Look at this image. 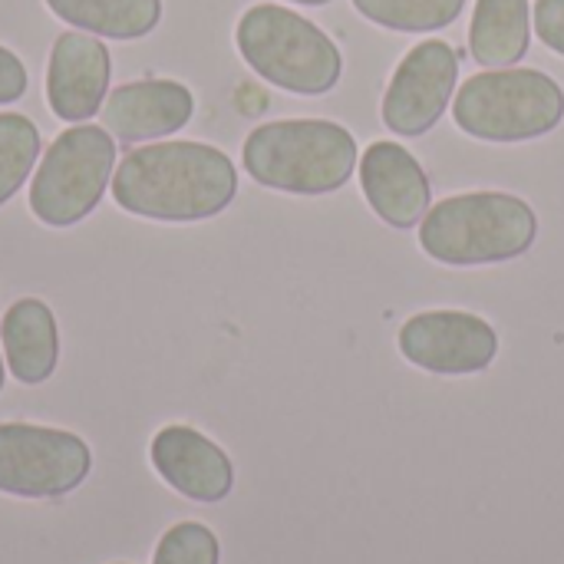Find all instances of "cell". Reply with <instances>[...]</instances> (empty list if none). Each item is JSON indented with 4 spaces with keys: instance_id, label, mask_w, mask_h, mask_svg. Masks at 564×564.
<instances>
[{
    "instance_id": "obj_1",
    "label": "cell",
    "mask_w": 564,
    "mask_h": 564,
    "mask_svg": "<svg viewBox=\"0 0 564 564\" xmlns=\"http://www.w3.org/2000/svg\"><path fill=\"white\" fill-rule=\"evenodd\" d=\"M235 162L205 142H155L126 152L112 172L122 212L152 221H202L235 202Z\"/></svg>"
},
{
    "instance_id": "obj_2",
    "label": "cell",
    "mask_w": 564,
    "mask_h": 564,
    "mask_svg": "<svg viewBox=\"0 0 564 564\" xmlns=\"http://www.w3.org/2000/svg\"><path fill=\"white\" fill-rule=\"evenodd\" d=\"M245 169L254 182L291 195H327L347 185L357 139L327 119L264 122L245 139Z\"/></svg>"
},
{
    "instance_id": "obj_3",
    "label": "cell",
    "mask_w": 564,
    "mask_h": 564,
    "mask_svg": "<svg viewBox=\"0 0 564 564\" xmlns=\"http://www.w3.org/2000/svg\"><path fill=\"white\" fill-rule=\"evenodd\" d=\"M539 218L509 192H469L443 198L420 225V245L443 264H499L535 245Z\"/></svg>"
},
{
    "instance_id": "obj_4",
    "label": "cell",
    "mask_w": 564,
    "mask_h": 564,
    "mask_svg": "<svg viewBox=\"0 0 564 564\" xmlns=\"http://www.w3.org/2000/svg\"><path fill=\"white\" fill-rule=\"evenodd\" d=\"M235 40L261 79L297 96L330 93L344 69L337 43L317 23L278 3L251 7L238 20Z\"/></svg>"
},
{
    "instance_id": "obj_5",
    "label": "cell",
    "mask_w": 564,
    "mask_h": 564,
    "mask_svg": "<svg viewBox=\"0 0 564 564\" xmlns=\"http://www.w3.org/2000/svg\"><path fill=\"white\" fill-rule=\"evenodd\" d=\"M453 119L486 142L539 139L564 119V89L539 69H486L459 86Z\"/></svg>"
},
{
    "instance_id": "obj_6",
    "label": "cell",
    "mask_w": 564,
    "mask_h": 564,
    "mask_svg": "<svg viewBox=\"0 0 564 564\" xmlns=\"http://www.w3.org/2000/svg\"><path fill=\"white\" fill-rule=\"evenodd\" d=\"M112 172L116 139L102 126H73L46 149L30 185V212L50 228H69L102 202Z\"/></svg>"
},
{
    "instance_id": "obj_7",
    "label": "cell",
    "mask_w": 564,
    "mask_h": 564,
    "mask_svg": "<svg viewBox=\"0 0 564 564\" xmlns=\"http://www.w3.org/2000/svg\"><path fill=\"white\" fill-rule=\"evenodd\" d=\"M89 446L66 430L0 423V492L17 499H59L86 482Z\"/></svg>"
},
{
    "instance_id": "obj_8",
    "label": "cell",
    "mask_w": 564,
    "mask_h": 564,
    "mask_svg": "<svg viewBox=\"0 0 564 564\" xmlns=\"http://www.w3.org/2000/svg\"><path fill=\"white\" fill-rule=\"evenodd\" d=\"M456 79H459V56L446 40L416 43L387 86L383 96L387 129L406 139L430 132L443 119Z\"/></svg>"
},
{
    "instance_id": "obj_9",
    "label": "cell",
    "mask_w": 564,
    "mask_h": 564,
    "mask_svg": "<svg viewBox=\"0 0 564 564\" xmlns=\"http://www.w3.org/2000/svg\"><path fill=\"white\" fill-rule=\"evenodd\" d=\"M400 354L440 377L482 373L496 354L499 337L492 324L466 311H426L400 327Z\"/></svg>"
},
{
    "instance_id": "obj_10",
    "label": "cell",
    "mask_w": 564,
    "mask_h": 564,
    "mask_svg": "<svg viewBox=\"0 0 564 564\" xmlns=\"http://www.w3.org/2000/svg\"><path fill=\"white\" fill-rule=\"evenodd\" d=\"M149 459L165 486L192 502H221L235 489L228 453L192 426H165L149 446Z\"/></svg>"
},
{
    "instance_id": "obj_11",
    "label": "cell",
    "mask_w": 564,
    "mask_h": 564,
    "mask_svg": "<svg viewBox=\"0 0 564 564\" xmlns=\"http://www.w3.org/2000/svg\"><path fill=\"white\" fill-rule=\"evenodd\" d=\"M109 89V50L99 36L63 33L53 43L46 69L50 109L66 122H86L102 109Z\"/></svg>"
},
{
    "instance_id": "obj_12",
    "label": "cell",
    "mask_w": 564,
    "mask_h": 564,
    "mask_svg": "<svg viewBox=\"0 0 564 564\" xmlns=\"http://www.w3.org/2000/svg\"><path fill=\"white\" fill-rule=\"evenodd\" d=\"M195 96L175 79H139L112 89L102 106V126L119 142L162 139L188 126Z\"/></svg>"
},
{
    "instance_id": "obj_13",
    "label": "cell",
    "mask_w": 564,
    "mask_h": 564,
    "mask_svg": "<svg viewBox=\"0 0 564 564\" xmlns=\"http://www.w3.org/2000/svg\"><path fill=\"white\" fill-rule=\"evenodd\" d=\"M360 185L370 208L393 228H413L430 208L423 165L397 142H373L360 159Z\"/></svg>"
},
{
    "instance_id": "obj_14",
    "label": "cell",
    "mask_w": 564,
    "mask_h": 564,
    "mask_svg": "<svg viewBox=\"0 0 564 564\" xmlns=\"http://www.w3.org/2000/svg\"><path fill=\"white\" fill-rule=\"evenodd\" d=\"M0 347L10 373L20 383L36 387L50 380L59 360V334L53 311L36 297L10 304L0 321Z\"/></svg>"
},
{
    "instance_id": "obj_15",
    "label": "cell",
    "mask_w": 564,
    "mask_h": 564,
    "mask_svg": "<svg viewBox=\"0 0 564 564\" xmlns=\"http://www.w3.org/2000/svg\"><path fill=\"white\" fill-rule=\"evenodd\" d=\"M532 7L529 0H476L469 50L486 69H509L529 53Z\"/></svg>"
},
{
    "instance_id": "obj_16",
    "label": "cell",
    "mask_w": 564,
    "mask_h": 564,
    "mask_svg": "<svg viewBox=\"0 0 564 564\" xmlns=\"http://www.w3.org/2000/svg\"><path fill=\"white\" fill-rule=\"evenodd\" d=\"M46 7L76 30L109 40H139L162 20V0H46Z\"/></svg>"
},
{
    "instance_id": "obj_17",
    "label": "cell",
    "mask_w": 564,
    "mask_h": 564,
    "mask_svg": "<svg viewBox=\"0 0 564 564\" xmlns=\"http://www.w3.org/2000/svg\"><path fill=\"white\" fill-rule=\"evenodd\" d=\"M354 7L380 26L430 33L449 26L463 13L466 0H354Z\"/></svg>"
},
{
    "instance_id": "obj_18",
    "label": "cell",
    "mask_w": 564,
    "mask_h": 564,
    "mask_svg": "<svg viewBox=\"0 0 564 564\" xmlns=\"http://www.w3.org/2000/svg\"><path fill=\"white\" fill-rule=\"evenodd\" d=\"M40 155V132L20 112H0V205H7L30 178Z\"/></svg>"
},
{
    "instance_id": "obj_19",
    "label": "cell",
    "mask_w": 564,
    "mask_h": 564,
    "mask_svg": "<svg viewBox=\"0 0 564 564\" xmlns=\"http://www.w3.org/2000/svg\"><path fill=\"white\" fill-rule=\"evenodd\" d=\"M221 562V549L218 539L208 525L202 522H178L172 525L159 545L152 564H218Z\"/></svg>"
},
{
    "instance_id": "obj_20",
    "label": "cell",
    "mask_w": 564,
    "mask_h": 564,
    "mask_svg": "<svg viewBox=\"0 0 564 564\" xmlns=\"http://www.w3.org/2000/svg\"><path fill=\"white\" fill-rule=\"evenodd\" d=\"M535 30L545 46L564 56V0H539L535 3Z\"/></svg>"
},
{
    "instance_id": "obj_21",
    "label": "cell",
    "mask_w": 564,
    "mask_h": 564,
    "mask_svg": "<svg viewBox=\"0 0 564 564\" xmlns=\"http://www.w3.org/2000/svg\"><path fill=\"white\" fill-rule=\"evenodd\" d=\"M26 93V69L17 53L0 46V106L17 102Z\"/></svg>"
},
{
    "instance_id": "obj_22",
    "label": "cell",
    "mask_w": 564,
    "mask_h": 564,
    "mask_svg": "<svg viewBox=\"0 0 564 564\" xmlns=\"http://www.w3.org/2000/svg\"><path fill=\"white\" fill-rule=\"evenodd\" d=\"M3 380H7V370H3V347H0V390H3Z\"/></svg>"
},
{
    "instance_id": "obj_23",
    "label": "cell",
    "mask_w": 564,
    "mask_h": 564,
    "mask_svg": "<svg viewBox=\"0 0 564 564\" xmlns=\"http://www.w3.org/2000/svg\"><path fill=\"white\" fill-rule=\"evenodd\" d=\"M294 3H307V7H321V3H330V0H294Z\"/></svg>"
}]
</instances>
